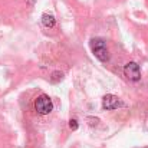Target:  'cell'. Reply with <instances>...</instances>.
Returning a JSON list of instances; mask_svg holds the SVG:
<instances>
[{
	"label": "cell",
	"mask_w": 148,
	"mask_h": 148,
	"mask_svg": "<svg viewBox=\"0 0 148 148\" xmlns=\"http://www.w3.org/2000/svg\"><path fill=\"white\" fill-rule=\"evenodd\" d=\"M91 49H92V53L95 55V58L99 59L101 62H106L109 59V52L106 48V43L102 39L94 38L91 40Z\"/></svg>",
	"instance_id": "cell-1"
},
{
	"label": "cell",
	"mask_w": 148,
	"mask_h": 148,
	"mask_svg": "<svg viewBox=\"0 0 148 148\" xmlns=\"http://www.w3.org/2000/svg\"><path fill=\"white\" fill-rule=\"evenodd\" d=\"M35 109L40 115H48L53 109V102H52V99L48 95L42 94V95H39L38 98L35 99Z\"/></svg>",
	"instance_id": "cell-2"
},
{
	"label": "cell",
	"mask_w": 148,
	"mask_h": 148,
	"mask_svg": "<svg viewBox=\"0 0 148 148\" xmlns=\"http://www.w3.org/2000/svg\"><path fill=\"white\" fill-rule=\"evenodd\" d=\"M124 75L130 79V81H140L141 79V71H140V66L135 63V62H128L125 66H124Z\"/></svg>",
	"instance_id": "cell-3"
},
{
	"label": "cell",
	"mask_w": 148,
	"mask_h": 148,
	"mask_svg": "<svg viewBox=\"0 0 148 148\" xmlns=\"http://www.w3.org/2000/svg\"><path fill=\"white\" fill-rule=\"evenodd\" d=\"M102 106L106 111H112V109H116L118 106H121V101L118 99V97H115L112 94H108L102 98Z\"/></svg>",
	"instance_id": "cell-4"
},
{
	"label": "cell",
	"mask_w": 148,
	"mask_h": 148,
	"mask_svg": "<svg viewBox=\"0 0 148 148\" xmlns=\"http://www.w3.org/2000/svg\"><path fill=\"white\" fill-rule=\"evenodd\" d=\"M42 23H43L45 27H53V26H55V17H53L52 14L45 13V14L42 16Z\"/></svg>",
	"instance_id": "cell-5"
},
{
	"label": "cell",
	"mask_w": 148,
	"mask_h": 148,
	"mask_svg": "<svg viewBox=\"0 0 148 148\" xmlns=\"http://www.w3.org/2000/svg\"><path fill=\"white\" fill-rule=\"evenodd\" d=\"M63 79V73L62 72H53L52 73V78H50V81L53 82V84H56V82H60Z\"/></svg>",
	"instance_id": "cell-6"
},
{
	"label": "cell",
	"mask_w": 148,
	"mask_h": 148,
	"mask_svg": "<svg viewBox=\"0 0 148 148\" xmlns=\"http://www.w3.org/2000/svg\"><path fill=\"white\" fill-rule=\"evenodd\" d=\"M69 127H71V130L76 131V130H78V121H76V119H71V121H69Z\"/></svg>",
	"instance_id": "cell-7"
}]
</instances>
